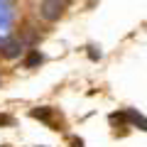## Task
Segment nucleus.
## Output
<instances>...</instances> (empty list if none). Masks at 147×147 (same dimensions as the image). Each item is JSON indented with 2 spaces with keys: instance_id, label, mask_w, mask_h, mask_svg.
Segmentation results:
<instances>
[{
  "instance_id": "423d86ee",
  "label": "nucleus",
  "mask_w": 147,
  "mask_h": 147,
  "mask_svg": "<svg viewBox=\"0 0 147 147\" xmlns=\"http://www.w3.org/2000/svg\"><path fill=\"white\" fill-rule=\"evenodd\" d=\"M10 123H12L10 115H0V125H10Z\"/></svg>"
},
{
  "instance_id": "f03ea898",
  "label": "nucleus",
  "mask_w": 147,
  "mask_h": 147,
  "mask_svg": "<svg viewBox=\"0 0 147 147\" xmlns=\"http://www.w3.org/2000/svg\"><path fill=\"white\" fill-rule=\"evenodd\" d=\"M125 118H127V123H132V125H137L140 130H145V132H147V118H145V115H140L137 110H127Z\"/></svg>"
},
{
  "instance_id": "20e7f679",
  "label": "nucleus",
  "mask_w": 147,
  "mask_h": 147,
  "mask_svg": "<svg viewBox=\"0 0 147 147\" xmlns=\"http://www.w3.org/2000/svg\"><path fill=\"white\" fill-rule=\"evenodd\" d=\"M37 64H42V54H39V52H32L30 57H27L25 66H27V69H32V66H37Z\"/></svg>"
},
{
  "instance_id": "7ed1b4c3",
  "label": "nucleus",
  "mask_w": 147,
  "mask_h": 147,
  "mask_svg": "<svg viewBox=\"0 0 147 147\" xmlns=\"http://www.w3.org/2000/svg\"><path fill=\"white\" fill-rule=\"evenodd\" d=\"M17 54H20V42H17V39L7 42V44H5V49H3V57H7V59H15Z\"/></svg>"
},
{
  "instance_id": "6e6552de",
  "label": "nucleus",
  "mask_w": 147,
  "mask_h": 147,
  "mask_svg": "<svg viewBox=\"0 0 147 147\" xmlns=\"http://www.w3.org/2000/svg\"><path fill=\"white\" fill-rule=\"evenodd\" d=\"M88 54H91V59H100V52H96L93 47H91V52H88Z\"/></svg>"
},
{
  "instance_id": "39448f33",
  "label": "nucleus",
  "mask_w": 147,
  "mask_h": 147,
  "mask_svg": "<svg viewBox=\"0 0 147 147\" xmlns=\"http://www.w3.org/2000/svg\"><path fill=\"white\" fill-rule=\"evenodd\" d=\"M49 108H34L32 110V118H39V120H49Z\"/></svg>"
},
{
  "instance_id": "1a4fd4ad",
  "label": "nucleus",
  "mask_w": 147,
  "mask_h": 147,
  "mask_svg": "<svg viewBox=\"0 0 147 147\" xmlns=\"http://www.w3.org/2000/svg\"><path fill=\"white\" fill-rule=\"evenodd\" d=\"M59 3H64V5H66V0H59Z\"/></svg>"
},
{
  "instance_id": "f257e3e1",
  "label": "nucleus",
  "mask_w": 147,
  "mask_h": 147,
  "mask_svg": "<svg viewBox=\"0 0 147 147\" xmlns=\"http://www.w3.org/2000/svg\"><path fill=\"white\" fill-rule=\"evenodd\" d=\"M64 12V3H59V0H44L42 3V17L44 20H59Z\"/></svg>"
},
{
  "instance_id": "0eeeda50",
  "label": "nucleus",
  "mask_w": 147,
  "mask_h": 147,
  "mask_svg": "<svg viewBox=\"0 0 147 147\" xmlns=\"http://www.w3.org/2000/svg\"><path fill=\"white\" fill-rule=\"evenodd\" d=\"M71 147H84V140H81V137H74V140H71Z\"/></svg>"
}]
</instances>
